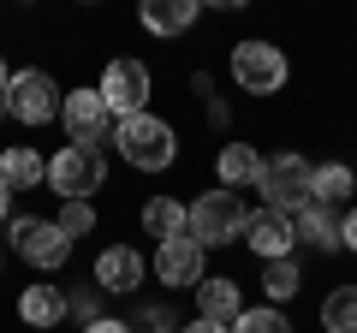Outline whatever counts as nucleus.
<instances>
[{"label":"nucleus","instance_id":"nucleus-1","mask_svg":"<svg viewBox=\"0 0 357 333\" xmlns=\"http://www.w3.org/2000/svg\"><path fill=\"white\" fill-rule=\"evenodd\" d=\"M114 149L126 166H137V173H167V166L178 161V131L167 125V119L155 114H131L114 125Z\"/></svg>","mask_w":357,"mask_h":333},{"label":"nucleus","instance_id":"nucleus-2","mask_svg":"<svg viewBox=\"0 0 357 333\" xmlns=\"http://www.w3.org/2000/svg\"><path fill=\"white\" fill-rule=\"evenodd\" d=\"M48 185H54L60 203H89V196L107 185L102 149H89V143H66L60 155H48Z\"/></svg>","mask_w":357,"mask_h":333},{"label":"nucleus","instance_id":"nucleus-3","mask_svg":"<svg viewBox=\"0 0 357 333\" xmlns=\"http://www.w3.org/2000/svg\"><path fill=\"white\" fill-rule=\"evenodd\" d=\"M244 226H250V208L238 203V191H203L191 203V238L203 244V250H220V244H232V238H244Z\"/></svg>","mask_w":357,"mask_h":333},{"label":"nucleus","instance_id":"nucleus-4","mask_svg":"<svg viewBox=\"0 0 357 333\" xmlns=\"http://www.w3.org/2000/svg\"><path fill=\"white\" fill-rule=\"evenodd\" d=\"M232 84H238L244 95H280L286 77H292V65H286V54L274 48V42H238L227 60Z\"/></svg>","mask_w":357,"mask_h":333},{"label":"nucleus","instance_id":"nucleus-5","mask_svg":"<svg viewBox=\"0 0 357 333\" xmlns=\"http://www.w3.org/2000/svg\"><path fill=\"white\" fill-rule=\"evenodd\" d=\"M310 185H316V166L304 155H274V161H262L256 191H262V208L298 215V208H310Z\"/></svg>","mask_w":357,"mask_h":333},{"label":"nucleus","instance_id":"nucleus-6","mask_svg":"<svg viewBox=\"0 0 357 333\" xmlns=\"http://www.w3.org/2000/svg\"><path fill=\"white\" fill-rule=\"evenodd\" d=\"M60 107H66V90L54 84L48 72H13V84H6V114L18 119V125H30V131H42L48 119H60Z\"/></svg>","mask_w":357,"mask_h":333},{"label":"nucleus","instance_id":"nucleus-7","mask_svg":"<svg viewBox=\"0 0 357 333\" xmlns=\"http://www.w3.org/2000/svg\"><path fill=\"white\" fill-rule=\"evenodd\" d=\"M13 250L30 262V268H42V274H54V268L72 262V238L60 232V220H36V215L13 220Z\"/></svg>","mask_w":357,"mask_h":333},{"label":"nucleus","instance_id":"nucleus-8","mask_svg":"<svg viewBox=\"0 0 357 333\" xmlns=\"http://www.w3.org/2000/svg\"><path fill=\"white\" fill-rule=\"evenodd\" d=\"M102 102H107V114L114 119H131V114H149V65L143 60H107V72H102Z\"/></svg>","mask_w":357,"mask_h":333},{"label":"nucleus","instance_id":"nucleus-9","mask_svg":"<svg viewBox=\"0 0 357 333\" xmlns=\"http://www.w3.org/2000/svg\"><path fill=\"white\" fill-rule=\"evenodd\" d=\"M203 256H208L203 244H197L191 232H178V238L155 244V262H149V268H155V280H161L167 292H197V286L208 280V274H203Z\"/></svg>","mask_w":357,"mask_h":333},{"label":"nucleus","instance_id":"nucleus-10","mask_svg":"<svg viewBox=\"0 0 357 333\" xmlns=\"http://www.w3.org/2000/svg\"><path fill=\"white\" fill-rule=\"evenodd\" d=\"M60 125H66V143H89V149H102V143H114V125L119 119L107 114L102 90H72L60 107Z\"/></svg>","mask_w":357,"mask_h":333},{"label":"nucleus","instance_id":"nucleus-11","mask_svg":"<svg viewBox=\"0 0 357 333\" xmlns=\"http://www.w3.org/2000/svg\"><path fill=\"white\" fill-rule=\"evenodd\" d=\"M143 274H149V262H143V250H131V244H107L102 256H96V286H102L107 297H131L143 286Z\"/></svg>","mask_w":357,"mask_h":333},{"label":"nucleus","instance_id":"nucleus-12","mask_svg":"<svg viewBox=\"0 0 357 333\" xmlns=\"http://www.w3.org/2000/svg\"><path fill=\"white\" fill-rule=\"evenodd\" d=\"M244 244H250L262 262H280V256H292L298 226H292V215H280V208H256L250 226H244Z\"/></svg>","mask_w":357,"mask_h":333},{"label":"nucleus","instance_id":"nucleus-13","mask_svg":"<svg viewBox=\"0 0 357 333\" xmlns=\"http://www.w3.org/2000/svg\"><path fill=\"white\" fill-rule=\"evenodd\" d=\"M197 316L215 321V327H232V321L244 316V292L232 274H208L203 286H197Z\"/></svg>","mask_w":357,"mask_h":333},{"label":"nucleus","instance_id":"nucleus-14","mask_svg":"<svg viewBox=\"0 0 357 333\" xmlns=\"http://www.w3.org/2000/svg\"><path fill=\"white\" fill-rule=\"evenodd\" d=\"M197 18H203V0H143L137 6V24L149 36H185Z\"/></svg>","mask_w":357,"mask_h":333},{"label":"nucleus","instance_id":"nucleus-15","mask_svg":"<svg viewBox=\"0 0 357 333\" xmlns=\"http://www.w3.org/2000/svg\"><path fill=\"white\" fill-rule=\"evenodd\" d=\"M292 226H298V244H310V250H321V256H340V250H345V244H340V208L310 203V208L292 215Z\"/></svg>","mask_w":357,"mask_h":333},{"label":"nucleus","instance_id":"nucleus-16","mask_svg":"<svg viewBox=\"0 0 357 333\" xmlns=\"http://www.w3.org/2000/svg\"><path fill=\"white\" fill-rule=\"evenodd\" d=\"M215 179H220V191H250V185L262 179V155H256L250 143H227V149L215 155Z\"/></svg>","mask_w":357,"mask_h":333},{"label":"nucleus","instance_id":"nucleus-17","mask_svg":"<svg viewBox=\"0 0 357 333\" xmlns=\"http://www.w3.org/2000/svg\"><path fill=\"white\" fill-rule=\"evenodd\" d=\"M18 316L42 333V327H60L72 309H66V292H60V286H24V292H18Z\"/></svg>","mask_w":357,"mask_h":333},{"label":"nucleus","instance_id":"nucleus-18","mask_svg":"<svg viewBox=\"0 0 357 333\" xmlns=\"http://www.w3.org/2000/svg\"><path fill=\"white\" fill-rule=\"evenodd\" d=\"M0 179L13 185V196L18 191H36V185H48V161H42L30 143H13V149L0 155Z\"/></svg>","mask_w":357,"mask_h":333},{"label":"nucleus","instance_id":"nucleus-19","mask_svg":"<svg viewBox=\"0 0 357 333\" xmlns=\"http://www.w3.org/2000/svg\"><path fill=\"white\" fill-rule=\"evenodd\" d=\"M185 226H191V203H178V196H149V203H143V232H149L155 244L178 238Z\"/></svg>","mask_w":357,"mask_h":333},{"label":"nucleus","instance_id":"nucleus-20","mask_svg":"<svg viewBox=\"0 0 357 333\" xmlns=\"http://www.w3.org/2000/svg\"><path fill=\"white\" fill-rule=\"evenodd\" d=\"M351 191H357V166H345V161H321V166H316V185H310V203L340 208V203H351Z\"/></svg>","mask_w":357,"mask_h":333},{"label":"nucleus","instance_id":"nucleus-21","mask_svg":"<svg viewBox=\"0 0 357 333\" xmlns=\"http://www.w3.org/2000/svg\"><path fill=\"white\" fill-rule=\"evenodd\" d=\"M298 292H304V268H298L292 256H280V262H262V297H268L274 309H280V304H292Z\"/></svg>","mask_w":357,"mask_h":333},{"label":"nucleus","instance_id":"nucleus-22","mask_svg":"<svg viewBox=\"0 0 357 333\" xmlns=\"http://www.w3.org/2000/svg\"><path fill=\"white\" fill-rule=\"evenodd\" d=\"M321 333H357V286H333L321 297Z\"/></svg>","mask_w":357,"mask_h":333},{"label":"nucleus","instance_id":"nucleus-23","mask_svg":"<svg viewBox=\"0 0 357 333\" xmlns=\"http://www.w3.org/2000/svg\"><path fill=\"white\" fill-rule=\"evenodd\" d=\"M232 333H292V321H286L274 304H256V309H244V316L232 321Z\"/></svg>","mask_w":357,"mask_h":333},{"label":"nucleus","instance_id":"nucleus-24","mask_svg":"<svg viewBox=\"0 0 357 333\" xmlns=\"http://www.w3.org/2000/svg\"><path fill=\"white\" fill-rule=\"evenodd\" d=\"M60 232H66V238L96 232V208H89V203H66V208H60Z\"/></svg>","mask_w":357,"mask_h":333},{"label":"nucleus","instance_id":"nucleus-25","mask_svg":"<svg viewBox=\"0 0 357 333\" xmlns=\"http://www.w3.org/2000/svg\"><path fill=\"white\" fill-rule=\"evenodd\" d=\"M102 297H107L102 286H96V292H72V297H66V309H72V316L89 327V321H102V316H107V309H102Z\"/></svg>","mask_w":357,"mask_h":333},{"label":"nucleus","instance_id":"nucleus-26","mask_svg":"<svg viewBox=\"0 0 357 333\" xmlns=\"http://www.w3.org/2000/svg\"><path fill=\"white\" fill-rule=\"evenodd\" d=\"M131 327H137V333H178L185 321H173V309H167V304H149L137 321H131Z\"/></svg>","mask_w":357,"mask_h":333},{"label":"nucleus","instance_id":"nucleus-27","mask_svg":"<svg viewBox=\"0 0 357 333\" xmlns=\"http://www.w3.org/2000/svg\"><path fill=\"white\" fill-rule=\"evenodd\" d=\"M340 244H345V250H357V208H345V215H340Z\"/></svg>","mask_w":357,"mask_h":333},{"label":"nucleus","instance_id":"nucleus-28","mask_svg":"<svg viewBox=\"0 0 357 333\" xmlns=\"http://www.w3.org/2000/svg\"><path fill=\"white\" fill-rule=\"evenodd\" d=\"M84 333H137V327H131V321H114V316H102V321H89Z\"/></svg>","mask_w":357,"mask_h":333},{"label":"nucleus","instance_id":"nucleus-29","mask_svg":"<svg viewBox=\"0 0 357 333\" xmlns=\"http://www.w3.org/2000/svg\"><path fill=\"white\" fill-rule=\"evenodd\" d=\"M178 333H232V327H215V321H203V316H197V321H185Z\"/></svg>","mask_w":357,"mask_h":333},{"label":"nucleus","instance_id":"nucleus-30","mask_svg":"<svg viewBox=\"0 0 357 333\" xmlns=\"http://www.w3.org/2000/svg\"><path fill=\"white\" fill-rule=\"evenodd\" d=\"M6 220H13V185L0 179V226H6Z\"/></svg>","mask_w":357,"mask_h":333},{"label":"nucleus","instance_id":"nucleus-31","mask_svg":"<svg viewBox=\"0 0 357 333\" xmlns=\"http://www.w3.org/2000/svg\"><path fill=\"white\" fill-rule=\"evenodd\" d=\"M6 84H13V72H6V60H0V107H6Z\"/></svg>","mask_w":357,"mask_h":333}]
</instances>
